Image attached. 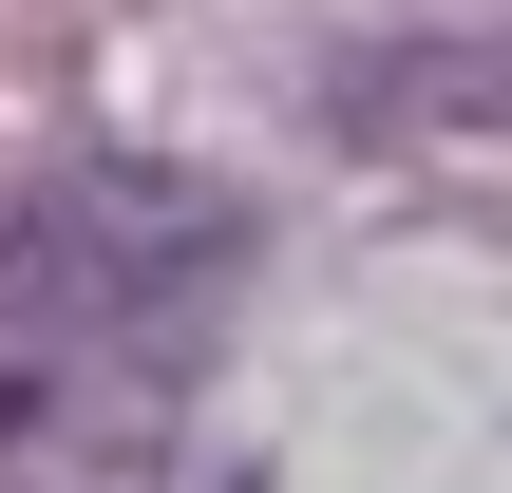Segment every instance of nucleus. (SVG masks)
<instances>
[{
	"instance_id": "f257e3e1",
	"label": "nucleus",
	"mask_w": 512,
	"mask_h": 493,
	"mask_svg": "<svg viewBox=\"0 0 512 493\" xmlns=\"http://www.w3.org/2000/svg\"><path fill=\"white\" fill-rule=\"evenodd\" d=\"M247 285V209L152 152L0 190V493H171L190 361Z\"/></svg>"
}]
</instances>
